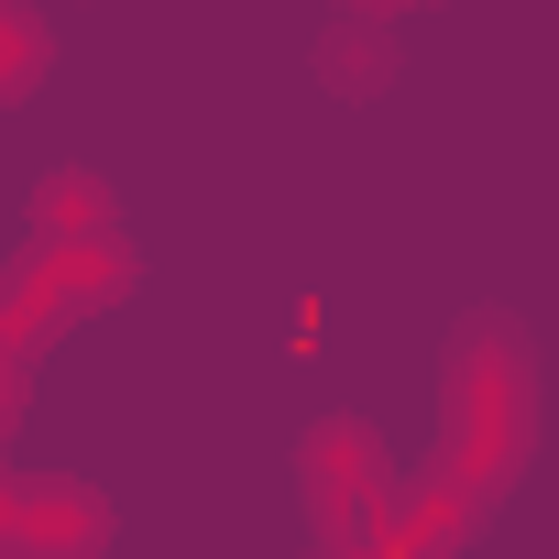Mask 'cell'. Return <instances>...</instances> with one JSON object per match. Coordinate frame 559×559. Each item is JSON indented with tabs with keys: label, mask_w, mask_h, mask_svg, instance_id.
Returning a JSON list of instances; mask_svg holds the SVG:
<instances>
[{
	"label": "cell",
	"mask_w": 559,
	"mask_h": 559,
	"mask_svg": "<svg viewBox=\"0 0 559 559\" xmlns=\"http://www.w3.org/2000/svg\"><path fill=\"white\" fill-rule=\"evenodd\" d=\"M34 67H45V34H34V12H0V99H12V88H34Z\"/></svg>",
	"instance_id": "1"
}]
</instances>
